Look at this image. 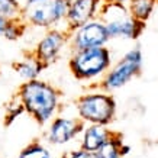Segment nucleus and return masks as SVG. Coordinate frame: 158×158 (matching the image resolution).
Wrapping results in <instances>:
<instances>
[{
  "mask_svg": "<svg viewBox=\"0 0 158 158\" xmlns=\"http://www.w3.org/2000/svg\"><path fill=\"white\" fill-rule=\"evenodd\" d=\"M22 15V5L19 0H0V19H19Z\"/></svg>",
  "mask_w": 158,
  "mask_h": 158,
  "instance_id": "16",
  "label": "nucleus"
},
{
  "mask_svg": "<svg viewBox=\"0 0 158 158\" xmlns=\"http://www.w3.org/2000/svg\"><path fill=\"white\" fill-rule=\"evenodd\" d=\"M71 0H36L22 6L20 18L28 26L52 29L65 20Z\"/></svg>",
  "mask_w": 158,
  "mask_h": 158,
  "instance_id": "5",
  "label": "nucleus"
},
{
  "mask_svg": "<svg viewBox=\"0 0 158 158\" xmlns=\"http://www.w3.org/2000/svg\"><path fill=\"white\" fill-rule=\"evenodd\" d=\"M7 23H9V20H6V19H0V36H2V38H3V35H5V32H6Z\"/></svg>",
  "mask_w": 158,
  "mask_h": 158,
  "instance_id": "20",
  "label": "nucleus"
},
{
  "mask_svg": "<svg viewBox=\"0 0 158 158\" xmlns=\"http://www.w3.org/2000/svg\"><path fill=\"white\" fill-rule=\"evenodd\" d=\"M32 2H36V0H19V3H20L22 6L29 5V3H32Z\"/></svg>",
  "mask_w": 158,
  "mask_h": 158,
  "instance_id": "23",
  "label": "nucleus"
},
{
  "mask_svg": "<svg viewBox=\"0 0 158 158\" xmlns=\"http://www.w3.org/2000/svg\"><path fill=\"white\" fill-rule=\"evenodd\" d=\"M16 96L23 106V110L39 126L49 123L60 110L61 91L54 84L39 78L22 83Z\"/></svg>",
  "mask_w": 158,
  "mask_h": 158,
  "instance_id": "1",
  "label": "nucleus"
},
{
  "mask_svg": "<svg viewBox=\"0 0 158 158\" xmlns=\"http://www.w3.org/2000/svg\"><path fill=\"white\" fill-rule=\"evenodd\" d=\"M23 112H25L23 106H22L20 100L18 99V96L15 94V96L7 102V105H6V119H5L6 125H10L20 113H23Z\"/></svg>",
  "mask_w": 158,
  "mask_h": 158,
  "instance_id": "18",
  "label": "nucleus"
},
{
  "mask_svg": "<svg viewBox=\"0 0 158 158\" xmlns=\"http://www.w3.org/2000/svg\"><path fill=\"white\" fill-rule=\"evenodd\" d=\"M12 68L23 78L25 81L36 80L39 74L45 70V67L31 52H25V57L20 61H15L12 64Z\"/></svg>",
  "mask_w": 158,
  "mask_h": 158,
  "instance_id": "12",
  "label": "nucleus"
},
{
  "mask_svg": "<svg viewBox=\"0 0 158 158\" xmlns=\"http://www.w3.org/2000/svg\"><path fill=\"white\" fill-rule=\"evenodd\" d=\"M116 100L113 94L105 91L86 93L76 100L77 118L84 125L109 126L116 116Z\"/></svg>",
  "mask_w": 158,
  "mask_h": 158,
  "instance_id": "3",
  "label": "nucleus"
},
{
  "mask_svg": "<svg viewBox=\"0 0 158 158\" xmlns=\"http://www.w3.org/2000/svg\"><path fill=\"white\" fill-rule=\"evenodd\" d=\"M26 29H28V25L22 20V18L9 20L3 38L7 39V41H18V39H20L23 36V34L26 32Z\"/></svg>",
  "mask_w": 158,
  "mask_h": 158,
  "instance_id": "17",
  "label": "nucleus"
},
{
  "mask_svg": "<svg viewBox=\"0 0 158 158\" xmlns=\"http://www.w3.org/2000/svg\"><path fill=\"white\" fill-rule=\"evenodd\" d=\"M64 158H97V155L96 152H87L84 149H77V151L68 152Z\"/></svg>",
  "mask_w": 158,
  "mask_h": 158,
  "instance_id": "19",
  "label": "nucleus"
},
{
  "mask_svg": "<svg viewBox=\"0 0 158 158\" xmlns=\"http://www.w3.org/2000/svg\"><path fill=\"white\" fill-rule=\"evenodd\" d=\"M112 67V52L107 47L76 51L68 60V68L77 80L90 81L103 77Z\"/></svg>",
  "mask_w": 158,
  "mask_h": 158,
  "instance_id": "4",
  "label": "nucleus"
},
{
  "mask_svg": "<svg viewBox=\"0 0 158 158\" xmlns=\"http://www.w3.org/2000/svg\"><path fill=\"white\" fill-rule=\"evenodd\" d=\"M16 158H54L49 149L39 141H32L28 144Z\"/></svg>",
  "mask_w": 158,
  "mask_h": 158,
  "instance_id": "15",
  "label": "nucleus"
},
{
  "mask_svg": "<svg viewBox=\"0 0 158 158\" xmlns=\"http://www.w3.org/2000/svg\"><path fill=\"white\" fill-rule=\"evenodd\" d=\"M99 19L105 23L110 39H138L147 25L131 16L128 6L106 0L99 13Z\"/></svg>",
  "mask_w": 158,
  "mask_h": 158,
  "instance_id": "2",
  "label": "nucleus"
},
{
  "mask_svg": "<svg viewBox=\"0 0 158 158\" xmlns=\"http://www.w3.org/2000/svg\"><path fill=\"white\" fill-rule=\"evenodd\" d=\"M142 62H144V55L141 48L135 47L129 49L115 65L109 68V71L102 78L99 87L102 89V91L112 94L113 91L125 87L131 80H134L135 77L141 74Z\"/></svg>",
  "mask_w": 158,
  "mask_h": 158,
  "instance_id": "6",
  "label": "nucleus"
},
{
  "mask_svg": "<svg viewBox=\"0 0 158 158\" xmlns=\"http://www.w3.org/2000/svg\"><path fill=\"white\" fill-rule=\"evenodd\" d=\"M112 132L113 131H110L107 126L84 125L80 134V149H84L87 152H97L110 138Z\"/></svg>",
  "mask_w": 158,
  "mask_h": 158,
  "instance_id": "11",
  "label": "nucleus"
},
{
  "mask_svg": "<svg viewBox=\"0 0 158 158\" xmlns=\"http://www.w3.org/2000/svg\"><path fill=\"white\" fill-rule=\"evenodd\" d=\"M105 2L106 0H71L65 16V31L70 34L87 22L99 18Z\"/></svg>",
  "mask_w": 158,
  "mask_h": 158,
  "instance_id": "10",
  "label": "nucleus"
},
{
  "mask_svg": "<svg viewBox=\"0 0 158 158\" xmlns=\"http://www.w3.org/2000/svg\"><path fill=\"white\" fill-rule=\"evenodd\" d=\"M129 152H131V147H129V145H126L123 142V144H122V147H120V155H122V157H126Z\"/></svg>",
  "mask_w": 158,
  "mask_h": 158,
  "instance_id": "21",
  "label": "nucleus"
},
{
  "mask_svg": "<svg viewBox=\"0 0 158 158\" xmlns=\"http://www.w3.org/2000/svg\"><path fill=\"white\" fill-rule=\"evenodd\" d=\"M155 5H157V0H132L128 5V10L135 20L147 23V20L152 15Z\"/></svg>",
  "mask_w": 158,
  "mask_h": 158,
  "instance_id": "13",
  "label": "nucleus"
},
{
  "mask_svg": "<svg viewBox=\"0 0 158 158\" xmlns=\"http://www.w3.org/2000/svg\"><path fill=\"white\" fill-rule=\"evenodd\" d=\"M84 123L78 118H67V116H55L48 125L45 138L48 144L55 147H62L73 142L80 136Z\"/></svg>",
  "mask_w": 158,
  "mask_h": 158,
  "instance_id": "9",
  "label": "nucleus"
},
{
  "mask_svg": "<svg viewBox=\"0 0 158 158\" xmlns=\"http://www.w3.org/2000/svg\"><path fill=\"white\" fill-rule=\"evenodd\" d=\"M68 38H70V35L65 29L64 31L57 28L48 29L47 34L36 44V47L29 52L47 68L58 60L62 49L68 45Z\"/></svg>",
  "mask_w": 158,
  "mask_h": 158,
  "instance_id": "8",
  "label": "nucleus"
},
{
  "mask_svg": "<svg viewBox=\"0 0 158 158\" xmlns=\"http://www.w3.org/2000/svg\"><path fill=\"white\" fill-rule=\"evenodd\" d=\"M68 35H70L68 45H70L73 52L87 48L106 47L107 42L110 41L107 29L99 18L84 23L83 26L77 28L76 31L70 32Z\"/></svg>",
  "mask_w": 158,
  "mask_h": 158,
  "instance_id": "7",
  "label": "nucleus"
},
{
  "mask_svg": "<svg viewBox=\"0 0 158 158\" xmlns=\"http://www.w3.org/2000/svg\"><path fill=\"white\" fill-rule=\"evenodd\" d=\"M110 2H115V3H119V5H123V6H128L132 2V0H110Z\"/></svg>",
  "mask_w": 158,
  "mask_h": 158,
  "instance_id": "22",
  "label": "nucleus"
},
{
  "mask_svg": "<svg viewBox=\"0 0 158 158\" xmlns=\"http://www.w3.org/2000/svg\"><path fill=\"white\" fill-rule=\"evenodd\" d=\"M62 158H64V157H62Z\"/></svg>",
  "mask_w": 158,
  "mask_h": 158,
  "instance_id": "24",
  "label": "nucleus"
},
{
  "mask_svg": "<svg viewBox=\"0 0 158 158\" xmlns=\"http://www.w3.org/2000/svg\"><path fill=\"white\" fill-rule=\"evenodd\" d=\"M123 144L122 134L112 132L110 138L106 141V144L96 152L97 158H123L120 155V147Z\"/></svg>",
  "mask_w": 158,
  "mask_h": 158,
  "instance_id": "14",
  "label": "nucleus"
}]
</instances>
